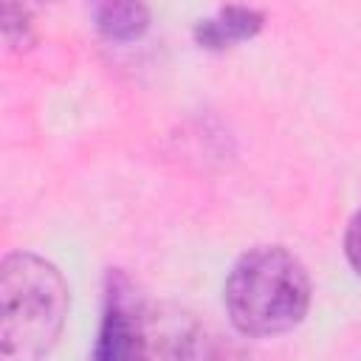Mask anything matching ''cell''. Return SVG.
I'll return each mask as SVG.
<instances>
[{
	"instance_id": "6da1fadb",
	"label": "cell",
	"mask_w": 361,
	"mask_h": 361,
	"mask_svg": "<svg viewBox=\"0 0 361 361\" xmlns=\"http://www.w3.org/2000/svg\"><path fill=\"white\" fill-rule=\"evenodd\" d=\"M68 282L34 251H11L0 262V361H42L65 327Z\"/></svg>"
},
{
	"instance_id": "8992f818",
	"label": "cell",
	"mask_w": 361,
	"mask_h": 361,
	"mask_svg": "<svg viewBox=\"0 0 361 361\" xmlns=\"http://www.w3.org/2000/svg\"><path fill=\"white\" fill-rule=\"evenodd\" d=\"M0 28H3V39L14 48H31V42L37 39L34 31V17L28 6H17V3H3L0 6Z\"/></svg>"
},
{
	"instance_id": "3957f363",
	"label": "cell",
	"mask_w": 361,
	"mask_h": 361,
	"mask_svg": "<svg viewBox=\"0 0 361 361\" xmlns=\"http://www.w3.org/2000/svg\"><path fill=\"white\" fill-rule=\"evenodd\" d=\"M90 361H172L169 353H161L152 319L121 271L107 274L104 316Z\"/></svg>"
},
{
	"instance_id": "52a82bcc",
	"label": "cell",
	"mask_w": 361,
	"mask_h": 361,
	"mask_svg": "<svg viewBox=\"0 0 361 361\" xmlns=\"http://www.w3.org/2000/svg\"><path fill=\"white\" fill-rule=\"evenodd\" d=\"M344 254H347L350 265L355 268V274L361 276V209L347 223V231H344Z\"/></svg>"
},
{
	"instance_id": "5b68a950",
	"label": "cell",
	"mask_w": 361,
	"mask_h": 361,
	"mask_svg": "<svg viewBox=\"0 0 361 361\" xmlns=\"http://www.w3.org/2000/svg\"><path fill=\"white\" fill-rule=\"evenodd\" d=\"M93 14V25L102 37L113 39V42H127L135 39L147 31L149 25V8L144 3L135 0H107V3H96L90 8Z\"/></svg>"
},
{
	"instance_id": "277c9868",
	"label": "cell",
	"mask_w": 361,
	"mask_h": 361,
	"mask_svg": "<svg viewBox=\"0 0 361 361\" xmlns=\"http://www.w3.org/2000/svg\"><path fill=\"white\" fill-rule=\"evenodd\" d=\"M265 14L251 6H223L214 14L195 23L192 37L206 51H223L259 34Z\"/></svg>"
},
{
	"instance_id": "7a4b0ae2",
	"label": "cell",
	"mask_w": 361,
	"mask_h": 361,
	"mask_svg": "<svg viewBox=\"0 0 361 361\" xmlns=\"http://www.w3.org/2000/svg\"><path fill=\"white\" fill-rule=\"evenodd\" d=\"M228 322L251 338L293 330L310 307V276L285 245H254L237 257L223 285Z\"/></svg>"
}]
</instances>
